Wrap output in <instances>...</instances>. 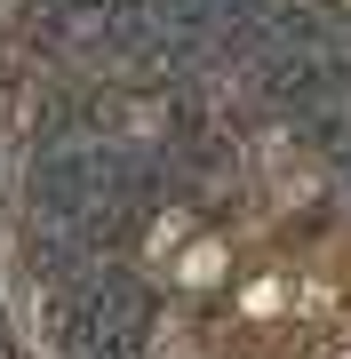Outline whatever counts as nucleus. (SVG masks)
Returning a JSON list of instances; mask_svg holds the SVG:
<instances>
[{
  "label": "nucleus",
  "instance_id": "1",
  "mask_svg": "<svg viewBox=\"0 0 351 359\" xmlns=\"http://www.w3.org/2000/svg\"><path fill=\"white\" fill-rule=\"evenodd\" d=\"M32 208L40 224H80L96 208V144H48L32 152Z\"/></svg>",
  "mask_w": 351,
  "mask_h": 359
}]
</instances>
